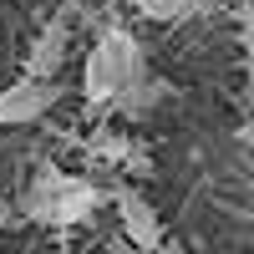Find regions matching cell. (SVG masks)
Returning a JSON list of instances; mask_svg holds the SVG:
<instances>
[{"mask_svg": "<svg viewBox=\"0 0 254 254\" xmlns=\"http://www.w3.org/2000/svg\"><path fill=\"white\" fill-rule=\"evenodd\" d=\"M147 76L142 66V41L132 31H102L97 46L87 56V71H81V92H87V102H117L127 87H137V81Z\"/></svg>", "mask_w": 254, "mask_h": 254, "instance_id": "1", "label": "cell"}, {"mask_svg": "<svg viewBox=\"0 0 254 254\" xmlns=\"http://www.w3.org/2000/svg\"><path fill=\"white\" fill-rule=\"evenodd\" d=\"M56 97H61L56 76H31L26 71L20 81H10V87L0 92V127H26L36 117H46Z\"/></svg>", "mask_w": 254, "mask_h": 254, "instance_id": "2", "label": "cell"}, {"mask_svg": "<svg viewBox=\"0 0 254 254\" xmlns=\"http://www.w3.org/2000/svg\"><path fill=\"white\" fill-rule=\"evenodd\" d=\"M112 203H117V219H122V234L132 239V249H158V244H168V234H163V219H158V208L147 203L137 188H117L112 193Z\"/></svg>", "mask_w": 254, "mask_h": 254, "instance_id": "3", "label": "cell"}, {"mask_svg": "<svg viewBox=\"0 0 254 254\" xmlns=\"http://www.w3.org/2000/svg\"><path fill=\"white\" fill-rule=\"evenodd\" d=\"M66 51H71V20H66V15H51L46 26H41V36L31 41L26 71H31V76H56L61 61H66Z\"/></svg>", "mask_w": 254, "mask_h": 254, "instance_id": "4", "label": "cell"}, {"mask_svg": "<svg viewBox=\"0 0 254 254\" xmlns=\"http://www.w3.org/2000/svg\"><path fill=\"white\" fill-rule=\"evenodd\" d=\"M66 183H71L66 168L41 163L36 173H31V183H26V193H20V214H26L31 224H51V203H56V193H61Z\"/></svg>", "mask_w": 254, "mask_h": 254, "instance_id": "5", "label": "cell"}, {"mask_svg": "<svg viewBox=\"0 0 254 254\" xmlns=\"http://www.w3.org/2000/svg\"><path fill=\"white\" fill-rule=\"evenodd\" d=\"M102 188L92 183V178H76L71 173V183L56 193V203H51V229H71V224H81V219H92L97 208H102Z\"/></svg>", "mask_w": 254, "mask_h": 254, "instance_id": "6", "label": "cell"}, {"mask_svg": "<svg viewBox=\"0 0 254 254\" xmlns=\"http://www.w3.org/2000/svg\"><path fill=\"white\" fill-rule=\"evenodd\" d=\"M208 0H132V10L158 20V26H173V20H188L193 10H203Z\"/></svg>", "mask_w": 254, "mask_h": 254, "instance_id": "7", "label": "cell"}, {"mask_svg": "<svg viewBox=\"0 0 254 254\" xmlns=\"http://www.w3.org/2000/svg\"><path fill=\"white\" fill-rule=\"evenodd\" d=\"M163 97H168V87H163V81H153V76H142L137 87H127V92L117 97V107H122L127 117H147V112H153V107H158Z\"/></svg>", "mask_w": 254, "mask_h": 254, "instance_id": "8", "label": "cell"}, {"mask_svg": "<svg viewBox=\"0 0 254 254\" xmlns=\"http://www.w3.org/2000/svg\"><path fill=\"white\" fill-rule=\"evenodd\" d=\"M137 254H183L178 244H158V249H137Z\"/></svg>", "mask_w": 254, "mask_h": 254, "instance_id": "9", "label": "cell"}, {"mask_svg": "<svg viewBox=\"0 0 254 254\" xmlns=\"http://www.w3.org/2000/svg\"><path fill=\"white\" fill-rule=\"evenodd\" d=\"M112 254H137V249H132V244H117V249H112Z\"/></svg>", "mask_w": 254, "mask_h": 254, "instance_id": "10", "label": "cell"}]
</instances>
